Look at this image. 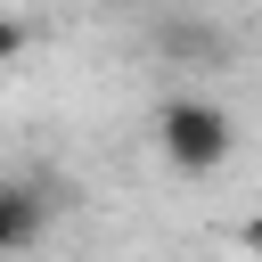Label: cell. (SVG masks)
I'll use <instances>...</instances> for the list:
<instances>
[{
	"instance_id": "obj_1",
	"label": "cell",
	"mask_w": 262,
	"mask_h": 262,
	"mask_svg": "<svg viewBox=\"0 0 262 262\" xmlns=\"http://www.w3.org/2000/svg\"><path fill=\"white\" fill-rule=\"evenodd\" d=\"M156 139H164V156H172L180 172H213V164L237 147L229 115H221L213 98H172V106L156 115Z\"/></svg>"
},
{
	"instance_id": "obj_2",
	"label": "cell",
	"mask_w": 262,
	"mask_h": 262,
	"mask_svg": "<svg viewBox=\"0 0 262 262\" xmlns=\"http://www.w3.org/2000/svg\"><path fill=\"white\" fill-rule=\"evenodd\" d=\"M41 229H49V196H41V188H25V180H0V254L33 246Z\"/></svg>"
},
{
	"instance_id": "obj_3",
	"label": "cell",
	"mask_w": 262,
	"mask_h": 262,
	"mask_svg": "<svg viewBox=\"0 0 262 262\" xmlns=\"http://www.w3.org/2000/svg\"><path fill=\"white\" fill-rule=\"evenodd\" d=\"M237 246H246V254L262 262V213H246V221H237Z\"/></svg>"
},
{
	"instance_id": "obj_4",
	"label": "cell",
	"mask_w": 262,
	"mask_h": 262,
	"mask_svg": "<svg viewBox=\"0 0 262 262\" xmlns=\"http://www.w3.org/2000/svg\"><path fill=\"white\" fill-rule=\"evenodd\" d=\"M16 49H25V25H16V16H0V57H16Z\"/></svg>"
}]
</instances>
